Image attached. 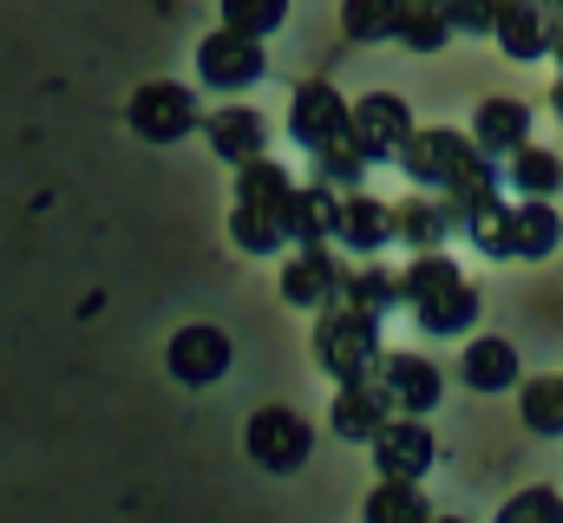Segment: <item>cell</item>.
Returning <instances> with one entry per match:
<instances>
[{
  "label": "cell",
  "instance_id": "5",
  "mask_svg": "<svg viewBox=\"0 0 563 523\" xmlns=\"http://www.w3.org/2000/svg\"><path fill=\"white\" fill-rule=\"evenodd\" d=\"M511 183H518V197H558L563 190V157L558 151H538V144H518V151H511Z\"/></svg>",
  "mask_w": 563,
  "mask_h": 523
},
{
  "label": "cell",
  "instance_id": "11",
  "mask_svg": "<svg viewBox=\"0 0 563 523\" xmlns=\"http://www.w3.org/2000/svg\"><path fill=\"white\" fill-rule=\"evenodd\" d=\"M551 105H558V119H563V79H558V92H551Z\"/></svg>",
  "mask_w": 563,
  "mask_h": 523
},
{
  "label": "cell",
  "instance_id": "1",
  "mask_svg": "<svg viewBox=\"0 0 563 523\" xmlns=\"http://www.w3.org/2000/svg\"><path fill=\"white\" fill-rule=\"evenodd\" d=\"M472 223V243L485 256H505V262H544L563 243V216L551 210V197H525L518 210L505 203H485L465 216Z\"/></svg>",
  "mask_w": 563,
  "mask_h": 523
},
{
  "label": "cell",
  "instance_id": "2",
  "mask_svg": "<svg viewBox=\"0 0 563 523\" xmlns=\"http://www.w3.org/2000/svg\"><path fill=\"white\" fill-rule=\"evenodd\" d=\"M492 33H498V46H505L511 59H544V53L558 46V7H551V0H511Z\"/></svg>",
  "mask_w": 563,
  "mask_h": 523
},
{
  "label": "cell",
  "instance_id": "4",
  "mask_svg": "<svg viewBox=\"0 0 563 523\" xmlns=\"http://www.w3.org/2000/svg\"><path fill=\"white\" fill-rule=\"evenodd\" d=\"M465 387L472 392L518 387V347H511V341H472V354H465Z\"/></svg>",
  "mask_w": 563,
  "mask_h": 523
},
{
  "label": "cell",
  "instance_id": "3",
  "mask_svg": "<svg viewBox=\"0 0 563 523\" xmlns=\"http://www.w3.org/2000/svg\"><path fill=\"white\" fill-rule=\"evenodd\" d=\"M478 151H492V157H511L518 144H531V105H518V99H485L478 105Z\"/></svg>",
  "mask_w": 563,
  "mask_h": 523
},
{
  "label": "cell",
  "instance_id": "10",
  "mask_svg": "<svg viewBox=\"0 0 563 523\" xmlns=\"http://www.w3.org/2000/svg\"><path fill=\"white\" fill-rule=\"evenodd\" d=\"M426 504L420 498H413V491H407V485H400V491H380V498H374V518H420Z\"/></svg>",
  "mask_w": 563,
  "mask_h": 523
},
{
  "label": "cell",
  "instance_id": "6",
  "mask_svg": "<svg viewBox=\"0 0 563 523\" xmlns=\"http://www.w3.org/2000/svg\"><path fill=\"white\" fill-rule=\"evenodd\" d=\"M380 465L394 471V478H413L432 465V432L426 425H394L387 438H380Z\"/></svg>",
  "mask_w": 563,
  "mask_h": 523
},
{
  "label": "cell",
  "instance_id": "8",
  "mask_svg": "<svg viewBox=\"0 0 563 523\" xmlns=\"http://www.w3.org/2000/svg\"><path fill=\"white\" fill-rule=\"evenodd\" d=\"M394 392H400L407 412H426V405L439 399V374H432L426 360H394Z\"/></svg>",
  "mask_w": 563,
  "mask_h": 523
},
{
  "label": "cell",
  "instance_id": "9",
  "mask_svg": "<svg viewBox=\"0 0 563 523\" xmlns=\"http://www.w3.org/2000/svg\"><path fill=\"white\" fill-rule=\"evenodd\" d=\"M518 518H563V498L558 491H518L505 504V523H518Z\"/></svg>",
  "mask_w": 563,
  "mask_h": 523
},
{
  "label": "cell",
  "instance_id": "12",
  "mask_svg": "<svg viewBox=\"0 0 563 523\" xmlns=\"http://www.w3.org/2000/svg\"><path fill=\"white\" fill-rule=\"evenodd\" d=\"M551 7H558V13H563V0H551Z\"/></svg>",
  "mask_w": 563,
  "mask_h": 523
},
{
  "label": "cell",
  "instance_id": "7",
  "mask_svg": "<svg viewBox=\"0 0 563 523\" xmlns=\"http://www.w3.org/2000/svg\"><path fill=\"white\" fill-rule=\"evenodd\" d=\"M525 425H531V432H544V438H558V432H563V374L525 387Z\"/></svg>",
  "mask_w": 563,
  "mask_h": 523
}]
</instances>
